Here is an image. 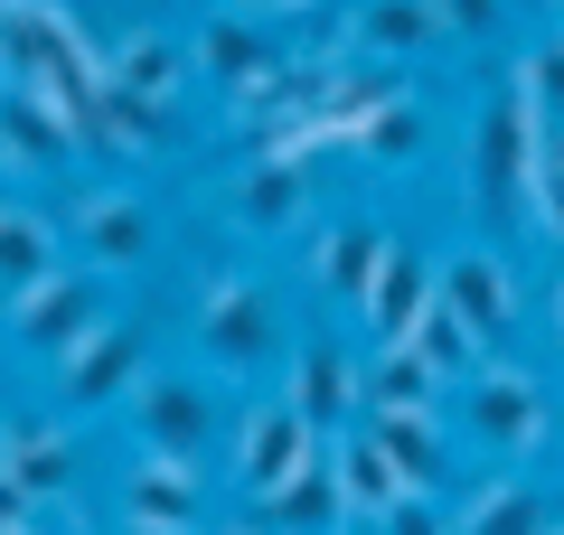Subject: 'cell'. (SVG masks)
Here are the masks:
<instances>
[{"label":"cell","instance_id":"obj_20","mask_svg":"<svg viewBox=\"0 0 564 535\" xmlns=\"http://www.w3.org/2000/svg\"><path fill=\"white\" fill-rule=\"evenodd\" d=\"M423 404H443V376L414 348H377L358 367V414H423Z\"/></svg>","mask_w":564,"mask_h":535},{"label":"cell","instance_id":"obj_14","mask_svg":"<svg viewBox=\"0 0 564 535\" xmlns=\"http://www.w3.org/2000/svg\"><path fill=\"white\" fill-rule=\"evenodd\" d=\"M0 470L20 479L29 489V507H39V498H66L76 489V433H66V423H0Z\"/></svg>","mask_w":564,"mask_h":535},{"label":"cell","instance_id":"obj_17","mask_svg":"<svg viewBox=\"0 0 564 535\" xmlns=\"http://www.w3.org/2000/svg\"><path fill=\"white\" fill-rule=\"evenodd\" d=\"M0 160L10 170H66L76 160V122L39 95H0Z\"/></svg>","mask_w":564,"mask_h":535},{"label":"cell","instance_id":"obj_36","mask_svg":"<svg viewBox=\"0 0 564 535\" xmlns=\"http://www.w3.org/2000/svg\"><path fill=\"white\" fill-rule=\"evenodd\" d=\"M245 535H263V526H245Z\"/></svg>","mask_w":564,"mask_h":535},{"label":"cell","instance_id":"obj_16","mask_svg":"<svg viewBox=\"0 0 564 535\" xmlns=\"http://www.w3.org/2000/svg\"><path fill=\"white\" fill-rule=\"evenodd\" d=\"M329 479H339V498H348V516H395L404 498V479H395V460H386V441L367 433V423H348L339 441H329Z\"/></svg>","mask_w":564,"mask_h":535},{"label":"cell","instance_id":"obj_31","mask_svg":"<svg viewBox=\"0 0 564 535\" xmlns=\"http://www.w3.org/2000/svg\"><path fill=\"white\" fill-rule=\"evenodd\" d=\"M245 20H263V10H311V0H236Z\"/></svg>","mask_w":564,"mask_h":535},{"label":"cell","instance_id":"obj_4","mask_svg":"<svg viewBox=\"0 0 564 535\" xmlns=\"http://www.w3.org/2000/svg\"><path fill=\"white\" fill-rule=\"evenodd\" d=\"M0 319H10V338H20L29 357H47V367H57V357H76L85 338L104 329L95 282H85L76 263H57V273H39L29 292H10V301H0Z\"/></svg>","mask_w":564,"mask_h":535},{"label":"cell","instance_id":"obj_33","mask_svg":"<svg viewBox=\"0 0 564 535\" xmlns=\"http://www.w3.org/2000/svg\"><path fill=\"white\" fill-rule=\"evenodd\" d=\"M545 535H564V516H555V526H545Z\"/></svg>","mask_w":564,"mask_h":535},{"label":"cell","instance_id":"obj_29","mask_svg":"<svg viewBox=\"0 0 564 535\" xmlns=\"http://www.w3.org/2000/svg\"><path fill=\"white\" fill-rule=\"evenodd\" d=\"M377 526H386V535H452V516L433 507V498H404V507H395V516H377Z\"/></svg>","mask_w":564,"mask_h":535},{"label":"cell","instance_id":"obj_35","mask_svg":"<svg viewBox=\"0 0 564 535\" xmlns=\"http://www.w3.org/2000/svg\"><path fill=\"white\" fill-rule=\"evenodd\" d=\"M555 20H564V0H555Z\"/></svg>","mask_w":564,"mask_h":535},{"label":"cell","instance_id":"obj_10","mask_svg":"<svg viewBox=\"0 0 564 535\" xmlns=\"http://www.w3.org/2000/svg\"><path fill=\"white\" fill-rule=\"evenodd\" d=\"M282 404H292L321 441L348 433V423H358V357H348L339 338H302L292 367H282Z\"/></svg>","mask_w":564,"mask_h":535},{"label":"cell","instance_id":"obj_21","mask_svg":"<svg viewBox=\"0 0 564 535\" xmlns=\"http://www.w3.org/2000/svg\"><path fill=\"white\" fill-rule=\"evenodd\" d=\"M180 76H188V57L161 39V29H132V39L104 57V85H122V95H141V103H161V113H170V95H180Z\"/></svg>","mask_w":564,"mask_h":535},{"label":"cell","instance_id":"obj_6","mask_svg":"<svg viewBox=\"0 0 564 535\" xmlns=\"http://www.w3.org/2000/svg\"><path fill=\"white\" fill-rule=\"evenodd\" d=\"M207 526V479L180 451H141L122 470V535H198Z\"/></svg>","mask_w":564,"mask_h":535},{"label":"cell","instance_id":"obj_15","mask_svg":"<svg viewBox=\"0 0 564 535\" xmlns=\"http://www.w3.org/2000/svg\"><path fill=\"white\" fill-rule=\"evenodd\" d=\"M358 423L386 441V460H395V479H404L414 498H433V489H443V470H452L443 404H423V414H358Z\"/></svg>","mask_w":564,"mask_h":535},{"label":"cell","instance_id":"obj_18","mask_svg":"<svg viewBox=\"0 0 564 535\" xmlns=\"http://www.w3.org/2000/svg\"><path fill=\"white\" fill-rule=\"evenodd\" d=\"M358 47H377L386 66H404V57H433V47L452 39L443 29V10H433V0H358Z\"/></svg>","mask_w":564,"mask_h":535},{"label":"cell","instance_id":"obj_25","mask_svg":"<svg viewBox=\"0 0 564 535\" xmlns=\"http://www.w3.org/2000/svg\"><path fill=\"white\" fill-rule=\"evenodd\" d=\"M555 516H545V498L527 489V479H499V489H480V507L452 516V535H545Z\"/></svg>","mask_w":564,"mask_h":535},{"label":"cell","instance_id":"obj_13","mask_svg":"<svg viewBox=\"0 0 564 535\" xmlns=\"http://www.w3.org/2000/svg\"><path fill=\"white\" fill-rule=\"evenodd\" d=\"M423 310H433V263H423L414 244H395V254H386V273H377V292L358 301V319H367V348H404Z\"/></svg>","mask_w":564,"mask_h":535},{"label":"cell","instance_id":"obj_19","mask_svg":"<svg viewBox=\"0 0 564 535\" xmlns=\"http://www.w3.org/2000/svg\"><path fill=\"white\" fill-rule=\"evenodd\" d=\"M311 207V160H245V178H236V217L254 226V236H282V226Z\"/></svg>","mask_w":564,"mask_h":535},{"label":"cell","instance_id":"obj_23","mask_svg":"<svg viewBox=\"0 0 564 535\" xmlns=\"http://www.w3.org/2000/svg\"><path fill=\"white\" fill-rule=\"evenodd\" d=\"M39 273H57V226L39 207H0V301L29 292Z\"/></svg>","mask_w":564,"mask_h":535},{"label":"cell","instance_id":"obj_30","mask_svg":"<svg viewBox=\"0 0 564 535\" xmlns=\"http://www.w3.org/2000/svg\"><path fill=\"white\" fill-rule=\"evenodd\" d=\"M0 526H29V489L10 470H0Z\"/></svg>","mask_w":564,"mask_h":535},{"label":"cell","instance_id":"obj_9","mask_svg":"<svg viewBox=\"0 0 564 535\" xmlns=\"http://www.w3.org/2000/svg\"><path fill=\"white\" fill-rule=\"evenodd\" d=\"M433 282H443V310L462 319V329L480 338V348L518 338V273H508V263L489 254V244H462V254H452Z\"/></svg>","mask_w":564,"mask_h":535},{"label":"cell","instance_id":"obj_3","mask_svg":"<svg viewBox=\"0 0 564 535\" xmlns=\"http://www.w3.org/2000/svg\"><path fill=\"white\" fill-rule=\"evenodd\" d=\"M321 451H329V441L311 433V423L292 414L282 395L245 404V414H236V441H226V460H236V489L254 498V507H263L273 489H292V479H302V470H311Z\"/></svg>","mask_w":564,"mask_h":535},{"label":"cell","instance_id":"obj_1","mask_svg":"<svg viewBox=\"0 0 564 535\" xmlns=\"http://www.w3.org/2000/svg\"><path fill=\"white\" fill-rule=\"evenodd\" d=\"M536 160H545V122L536 103L508 85V95L480 103V122H470V188H480L489 217H508V207H527V188H536Z\"/></svg>","mask_w":564,"mask_h":535},{"label":"cell","instance_id":"obj_11","mask_svg":"<svg viewBox=\"0 0 564 535\" xmlns=\"http://www.w3.org/2000/svg\"><path fill=\"white\" fill-rule=\"evenodd\" d=\"M386 254H395V236H386L377 217H339V226H321V236H311V282H321L339 310H358V301L377 292Z\"/></svg>","mask_w":564,"mask_h":535},{"label":"cell","instance_id":"obj_2","mask_svg":"<svg viewBox=\"0 0 564 535\" xmlns=\"http://www.w3.org/2000/svg\"><path fill=\"white\" fill-rule=\"evenodd\" d=\"M198 357L207 367H226V376H245V367H273L282 357V310L273 292H263L254 273H226L198 292Z\"/></svg>","mask_w":564,"mask_h":535},{"label":"cell","instance_id":"obj_27","mask_svg":"<svg viewBox=\"0 0 564 535\" xmlns=\"http://www.w3.org/2000/svg\"><path fill=\"white\" fill-rule=\"evenodd\" d=\"M508 85H518V95L536 103V122L555 132V122H564V29H555V39H545V47H536V57H527Z\"/></svg>","mask_w":564,"mask_h":535},{"label":"cell","instance_id":"obj_5","mask_svg":"<svg viewBox=\"0 0 564 535\" xmlns=\"http://www.w3.org/2000/svg\"><path fill=\"white\" fill-rule=\"evenodd\" d=\"M141 376H151V338H141V319H104L76 357H57V404H66V414H104V404H132Z\"/></svg>","mask_w":564,"mask_h":535},{"label":"cell","instance_id":"obj_12","mask_svg":"<svg viewBox=\"0 0 564 535\" xmlns=\"http://www.w3.org/2000/svg\"><path fill=\"white\" fill-rule=\"evenodd\" d=\"M76 244L95 273H132L141 254H151V207L132 198V188H95V198L76 207Z\"/></svg>","mask_w":564,"mask_h":535},{"label":"cell","instance_id":"obj_8","mask_svg":"<svg viewBox=\"0 0 564 535\" xmlns=\"http://www.w3.org/2000/svg\"><path fill=\"white\" fill-rule=\"evenodd\" d=\"M122 414H132V441H141V451L198 460L207 441H217V385H207V376H141Z\"/></svg>","mask_w":564,"mask_h":535},{"label":"cell","instance_id":"obj_28","mask_svg":"<svg viewBox=\"0 0 564 535\" xmlns=\"http://www.w3.org/2000/svg\"><path fill=\"white\" fill-rule=\"evenodd\" d=\"M433 10H443L452 39H489V29L508 20V0H433Z\"/></svg>","mask_w":564,"mask_h":535},{"label":"cell","instance_id":"obj_24","mask_svg":"<svg viewBox=\"0 0 564 535\" xmlns=\"http://www.w3.org/2000/svg\"><path fill=\"white\" fill-rule=\"evenodd\" d=\"M404 348H414V357H423V367H433V376H443V385H462V376H470V367H480V357H489V348H480V338H470V329H462V319H452V310H443V282H433V310H423V319H414V338H404Z\"/></svg>","mask_w":564,"mask_h":535},{"label":"cell","instance_id":"obj_26","mask_svg":"<svg viewBox=\"0 0 564 535\" xmlns=\"http://www.w3.org/2000/svg\"><path fill=\"white\" fill-rule=\"evenodd\" d=\"M348 151H358V160H386V170H395V160H414V151H423V113H414V95L386 103V113L367 122L358 141H348Z\"/></svg>","mask_w":564,"mask_h":535},{"label":"cell","instance_id":"obj_32","mask_svg":"<svg viewBox=\"0 0 564 535\" xmlns=\"http://www.w3.org/2000/svg\"><path fill=\"white\" fill-rule=\"evenodd\" d=\"M0 535H29V526H0Z\"/></svg>","mask_w":564,"mask_h":535},{"label":"cell","instance_id":"obj_7","mask_svg":"<svg viewBox=\"0 0 564 535\" xmlns=\"http://www.w3.org/2000/svg\"><path fill=\"white\" fill-rule=\"evenodd\" d=\"M462 404H470V433H480L489 451H508V460L536 451L545 423H555L545 414V385L527 376V367H499V357H480V367L462 376Z\"/></svg>","mask_w":564,"mask_h":535},{"label":"cell","instance_id":"obj_34","mask_svg":"<svg viewBox=\"0 0 564 535\" xmlns=\"http://www.w3.org/2000/svg\"><path fill=\"white\" fill-rule=\"evenodd\" d=\"M555 319H564V292H555Z\"/></svg>","mask_w":564,"mask_h":535},{"label":"cell","instance_id":"obj_22","mask_svg":"<svg viewBox=\"0 0 564 535\" xmlns=\"http://www.w3.org/2000/svg\"><path fill=\"white\" fill-rule=\"evenodd\" d=\"M263 516H273L282 535H339V516H348V498H339V479H329V451L311 460L292 489H273L263 498Z\"/></svg>","mask_w":564,"mask_h":535}]
</instances>
